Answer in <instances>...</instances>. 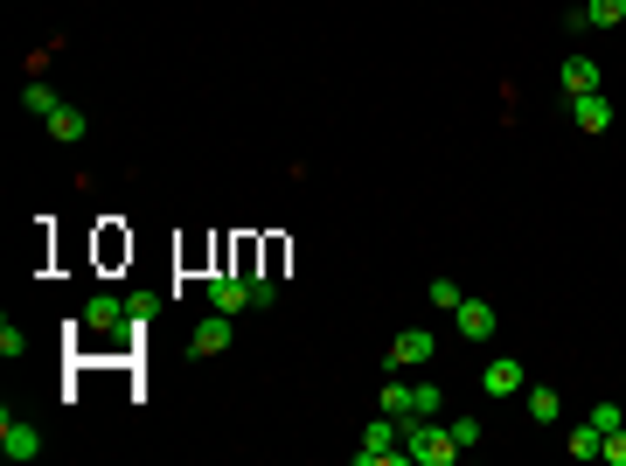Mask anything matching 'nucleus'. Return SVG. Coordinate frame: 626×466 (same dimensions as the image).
Listing matches in <instances>:
<instances>
[{
  "mask_svg": "<svg viewBox=\"0 0 626 466\" xmlns=\"http://www.w3.org/2000/svg\"><path fill=\"white\" fill-rule=\"evenodd\" d=\"M404 460L411 466H453L460 460V439L439 418H404Z\"/></svg>",
  "mask_w": 626,
  "mask_h": 466,
  "instance_id": "1",
  "label": "nucleus"
},
{
  "mask_svg": "<svg viewBox=\"0 0 626 466\" xmlns=\"http://www.w3.org/2000/svg\"><path fill=\"white\" fill-rule=\"evenodd\" d=\"M355 460H362V466H404V418L376 411V418L362 425V446H355Z\"/></svg>",
  "mask_w": 626,
  "mask_h": 466,
  "instance_id": "2",
  "label": "nucleus"
},
{
  "mask_svg": "<svg viewBox=\"0 0 626 466\" xmlns=\"http://www.w3.org/2000/svg\"><path fill=\"white\" fill-rule=\"evenodd\" d=\"M0 453L14 466H28L35 453H42V432L28 425V418H14V411H0Z\"/></svg>",
  "mask_w": 626,
  "mask_h": 466,
  "instance_id": "3",
  "label": "nucleus"
},
{
  "mask_svg": "<svg viewBox=\"0 0 626 466\" xmlns=\"http://www.w3.org/2000/svg\"><path fill=\"white\" fill-rule=\"evenodd\" d=\"M432 348H439V334H425V327H404V334L390 341V369H425V362H432Z\"/></svg>",
  "mask_w": 626,
  "mask_h": 466,
  "instance_id": "4",
  "label": "nucleus"
},
{
  "mask_svg": "<svg viewBox=\"0 0 626 466\" xmlns=\"http://www.w3.org/2000/svg\"><path fill=\"white\" fill-rule=\"evenodd\" d=\"M209 307L216 313H244L251 307V272H216V279H209Z\"/></svg>",
  "mask_w": 626,
  "mask_h": 466,
  "instance_id": "5",
  "label": "nucleus"
},
{
  "mask_svg": "<svg viewBox=\"0 0 626 466\" xmlns=\"http://www.w3.org/2000/svg\"><path fill=\"white\" fill-rule=\"evenodd\" d=\"M564 98H585V91H606V77H599V63L592 56H564Z\"/></svg>",
  "mask_w": 626,
  "mask_h": 466,
  "instance_id": "6",
  "label": "nucleus"
},
{
  "mask_svg": "<svg viewBox=\"0 0 626 466\" xmlns=\"http://www.w3.org/2000/svg\"><path fill=\"white\" fill-rule=\"evenodd\" d=\"M571 119H578V133H606L613 126V98L606 91H585V98H571Z\"/></svg>",
  "mask_w": 626,
  "mask_h": 466,
  "instance_id": "7",
  "label": "nucleus"
},
{
  "mask_svg": "<svg viewBox=\"0 0 626 466\" xmlns=\"http://www.w3.org/2000/svg\"><path fill=\"white\" fill-rule=\"evenodd\" d=\"M376 411H390V418H418V383H404V369H390V383H383Z\"/></svg>",
  "mask_w": 626,
  "mask_h": 466,
  "instance_id": "8",
  "label": "nucleus"
},
{
  "mask_svg": "<svg viewBox=\"0 0 626 466\" xmlns=\"http://www.w3.org/2000/svg\"><path fill=\"white\" fill-rule=\"evenodd\" d=\"M230 334H237V327H230V313L209 307V320L188 334V348H195V355H223V348H230Z\"/></svg>",
  "mask_w": 626,
  "mask_h": 466,
  "instance_id": "9",
  "label": "nucleus"
},
{
  "mask_svg": "<svg viewBox=\"0 0 626 466\" xmlns=\"http://www.w3.org/2000/svg\"><path fill=\"white\" fill-rule=\"evenodd\" d=\"M42 126H49V140H56V147H77V140L91 133V119H84L77 105H56V112H49Z\"/></svg>",
  "mask_w": 626,
  "mask_h": 466,
  "instance_id": "10",
  "label": "nucleus"
},
{
  "mask_svg": "<svg viewBox=\"0 0 626 466\" xmlns=\"http://www.w3.org/2000/svg\"><path fill=\"white\" fill-rule=\"evenodd\" d=\"M494 307L487 300H460V341H494Z\"/></svg>",
  "mask_w": 626,
  "mask_h": 466,
  "instance_id": "11",
  "label": "nucleus"
},
{
  "mask_svg": "<svg viewBox=\"0 0 626 466\" xmlns=\"http://www.w3.org/2000/svg\"><path fill=\"white\" fill-rule=\"evenodd\" d=\"M480 390H487V397H515V390H529V383H522V362H508V355H501V362H487Z\"/></svg>",
  "mask_w": 626,
  "mask_h": 466,
  "instance_id": "12",
  "label": "nucleus"
},
{
  "mask_svg": "<svg viewBox=\"0 0 626 466\" xmlns=\"http://www.w3.org/2000/svg\"><path fill=\"white\" fill-rule=\"evenodd\" d=\"M84 327H133V320H126V300H112V293H98V300L84 307Z\"/></svg>",
  "mask_w": 626,
  "mask_h": 466,
  "instance_id": "13",
  "label": "nucleus"
},
{
  "mask_svg": "<svg viewBox=\"0 0 626 466\" xmlns=\"http://www.w3.org/2000/svg\"><path fill=\"white\" fill-rule=\"evenodd\" d=\"M56 105H63V98H56V91H49L42 77H28V84H21V112H42V119H49Z\"/></svg>",
  "mask_w": 626,
  "mask_h": 466,
  "instance_id": "14",
  "label": "nucleus"
},
{
  "mask_svg": "<svg viewBox=\"0 0 626 466\" xmlns=\"http://www.w3.org/2000/svg\"><path fill=\"white\" fill-rule=\"evenodd\" d=\"M599 446H606V432L585 418V425H571V460H599Z\"/></svg>",
  "mask_w": 626,
  "mask_h": 466,
  "instance_id": "15",
  "label": "nucleus"
},
{
  "mask_svg": "<svg viewBox=\"0 0 626 466\" xmlns=\"http://www.w3.org/2000/svg\"><path fill=\"white\" fill-rule=\"evenodd\" d=\"M529 418H536V425H557V418H564V397H557V390H529Z\"/></svg>",
  "mask_w": 626,
  "mask_h": 466,
  "instance_id": "16",
  "label": "nucleus"
},
{
  "mask_svg": "<svg viewBox=\"0 0 626 466\" xmlns=\"http://www.w3.org/2000/svg\"><path fill=\"white\" fill-rule=\"evenodd\" d=\"M21 348H28V327H21V320H14V313H7V320H0V355H7V362H14V355H21Z\"/></svg>",
  "mask_w": 626,
  "mask_h": 466,
  "instance_id": "17",
  "label": "nucleus"
},
{
  "mask_svg": "<svg viewBox=\"0 0 626 466\" xmlns=\"http://www.w3.org/2000/svg\"><path fill=\"white\" fill-rule=\"evenodd\" d=\"M592 7V28H620L626 21V0H585Z\"/></svg>",
  "mask_w": 626,
  "mask_h": 466,
  "instance_id": "18",
  "label": "nucleus"
},
{
  "mask_svg": "<svg viewBox=\"0 0 626 466\" xmlns=\"http://www.w3.org/2000/svg\"><path fill=\"white\" fill-rule=\"evenodd\" d=\"M154 307H160V293H126V320H133V327H147Z\"/></svg>",
  "mask_w": 626,
  "mask_h": 466,
  "instance_id": "19",
  "label": "nucleus"
},
{
  "mask_svg": "<svg viewBox=\"0 0 626 466\" xmlns=\"http://www.w3.org/2000/svg\"><path fill=\"white\" fill-rule=\"evenodd\" d=\"M460 300H467V293H460L453 279H432V307L439 313H460Z\"/></svg>",
  "mask_w": 626,
  "mask_h": 466,
  "instance_id": "20",
  "label": "nucleus"
},
{
  "mask_svg": "<svg viewBox=\"0 0 626 466\" xmlns=\"http://www.w3.org/2000/svg\"><path fill=\"white\" fill-rule=\"evenodd\" d=\"M439 404H446V390L439 383H418V418H439Z\"/></svg>",
  "mask_w": 626,
  "mask_h": 466,
  "instance_id": "21",
  "label": "nucleus"
},
{
  "mask_svg": "<svg viewBox=\"0 0 626 466\" xmlns=\"http://www.w3.org/2000/svg\"><path fill=\"white\" fill-rule=\"evenodd\" d=\"M592 425H599V432H620L626 411H620V404H592Z\"/></svg>",
  "mask_w": 626,
  "mask_h": 466,
  "instance_id": "22",
  "label": "nucleus"
},
{
  "mask_svg": "<svg viewBox=\"0 0 626 466\" xmlns=\"http://www.w3.org/2000/svg\"><path fill=\"white\" fill-rule=\"evenodd\" d=\"M446 432H453V439H460V453H467V446H480V418H453V425H446Z\"/></svg>",
  "mask_w": 626,
  "mask_h": 466,
  "instance_id": "23",
  "label": "nucleus"
},
{
  "mask_svg": "<svg viewBox=\"0 0 626 466\" xmlns=\"http://www.w3.org/2000/svg\"><path fill=\"white\" fill-rule=\"evenodd\" d=\"M599 460H613V466H626V425H620V432H606V446H599Z\"/></svg>",
  "mask_w": 626,
  "mask_h": 466,
  "instance_id": "24",
  "label": "nucleus"
}]
</instances>
